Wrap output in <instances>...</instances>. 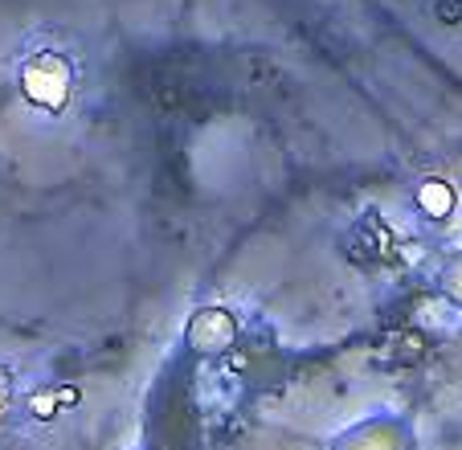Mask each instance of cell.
Returning a JSON list of instances; mask_svg holds the SVG:
<instances>
[{"mask_svg":"<svg viewBox=\"0 0 462 450\" xmlns=\"http://www.w3.org/2000/svg\"><path fill=\"white\" fill-rule=\"evenodd\" d=\"M17 82H21V94H25L37 111L62 115V111L70 107L74 90H78V70H74V62H70L62 49L41 45V49H33L29 57L17 62Z\"/></svg>","mask_w":462,"mask_h":450,"instance_id":"cell-1","label":"cell"}]
</instances>
